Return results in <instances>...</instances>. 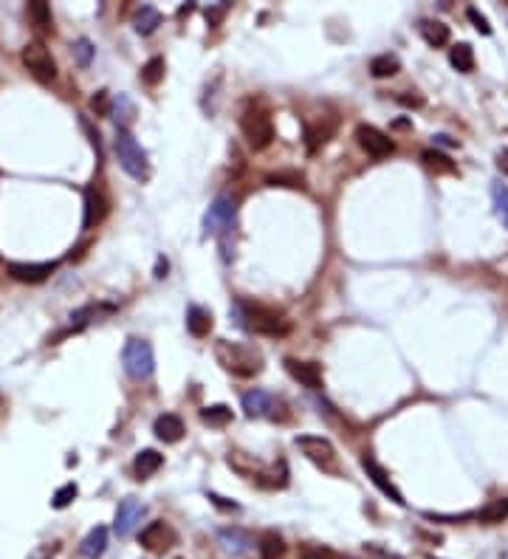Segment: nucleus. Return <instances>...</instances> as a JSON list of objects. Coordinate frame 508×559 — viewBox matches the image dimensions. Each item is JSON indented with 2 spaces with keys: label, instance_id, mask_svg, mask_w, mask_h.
Segmentation results:
<instances>
[{
  "label": "nucleus",
  "instance_id": "1",
  "mask_svg": "<svg viewBox=\"0 0 508 559\" xmlns=\"http://www.w3.org/2000/svg\"><path fill=\"white\" fill-rule=\"evenodd\" d=\"M113 150H116V159H119V167L139 184L150 181V159L144 153V147L136 142V136L125 127H116V142H113Z\"/></svg>",
  "mask_w": 508,
  "mask_h": 559
},
{
  "label": "nucleus",
  "instance_id": "2",
  "mask_svg": "<svg viewBox=\"0 0 508 559\" xmlns=\"http://www.w3.org/2000/svg\"><path fill=\"white\" fill-rule=\"evenodd\" d=\"M235 322L252 328L254 333H265V336H285L291 330L288 319L265 305H252V302H235Z\"/></svg>",
  "mask_w": 508,
  "mask_h": 559
},
{
  "label": "nucleus",
  "instance_id": "3",
  "mask_svg": "<svg viewBox=\"0 0 508 559\" xmlns=\"http://www.w3.org/2000/svg\"><path fill=\"white\" fill-rule=\"evenodd\" d=\"M215 356H218V362H221L229 373L243 376V379L257 376V373L262 370V353L254 350V347H249V345H241V342L221 339V342L215 345Z\"/></svg>",
  "mask_w": 508,
  "mask_h": 559
},
{
  "label": "nucleus",
  "instance_id": "4",
  "mask_svg": "<svg viewBox=\"0 0 508 559\" xmlns=\"http://www.w3.org/2000/svg\"><path fill=\"white\" fill-rule=\"evenodd\" d=\"M122 362H125V370L130 379L136 381H144L153 376L156 370V353H153V345L147 339H127L125 345V353H122Z\"/></svg>",
  "mask_w": 508,
  "mask_h": 559
},
{
  "label": "nucleus",
  "instance_id": "5",
  "mask_svg": "<svg viewBox=\"0 0 508 559\" xmlns=\"http://www.w3.org/2000/svg\"><path fill=\"white\" fill-rule=\"evenodd\" d=\"M241 130H243L252 150H265L274 142V125H271V116L262 108H249L241 116Z\"/></svg>",
  "mask_w": 508,
  "mask_h": 559
},
{
  "label": "nucleus",
  "instance_id": "6",
  "mask_svg": "<svg viewBox=\"0 0 508 559\" xmlns=\"http://www.w3.org/2000/svg\"><path fill=\"white\" fill-rule=\"evenodd\" d=\"M23 65L28 68V74L37 79V82H42V85H48V82H54L57 79V62H54V57H51V51L40 42V40H34V42H28L25 48H23Z\"/></svg>",
  "mask_w": 508,
  "mask_h": 559
},
{
  "label": "nucleus",
  "instance_id": "7",
  "mask_svg": "<svg viewBox=\"0 0 508 559\" xmlns=\"http://www.w3.org/2000/svg\"><path fill=\"white\" fill-rule=\"evenodd\" d=\"M294 444H296V449H299L308 461H313L316 466L330 469V472L336 469V446H333L328 438H322V435H296Z\"/></svg>",
  "mask_w": 508,
  "mask_h": 559
},
{
  "label": "nucleus",
  "instance_id": "8",
  "mask_svg": "<svg viewBox=\"0 0 508 559\" xmlns=\"http://www.w3.org/2000/svg\"><path fill=\"white\" fill-rule=\"evenodd\" d=\"M238 215V201L232 195H218L212 201V207L204 215V235H215V232H226L232 229Z\"/></svg>",
  "mask_w": 508,
  "mask_h": 559
},
{
  "label": "nucleus",
  "instance_id": "9",
  "mask_svg": "<svg viewBox=\"0 0 508 559\" xmlns=\"http://www.w3.org/2000/svg\"><path fill=\"white\" fill-rule=\"evenodd\" d=\"M356 142H359V147H362L370 159H376V161L396 153V142H393L384 130H379V127H373V125H359V127H356Z\"/></svg>",
  "mask_w": 508,
  "mask_h": 559
},
{
  "label": "nucleus",
  "instance_id": "10",
  "mask_svg": "<svg viewBox=\"0 0 508 559\" xmlns=\"http://www.w3.org/2000/svg\"><path fill=\"white\" fill-rule=\"evenodd\" d=\"M144 512H147L144 503H139L136 497L122 500V503H119V512H116V523H113L116 534H119V537H130V534L136 531V526L142 523Z\"/></svg>",
  "mask_w": 508,
  "mask_h": 559
},
{
  "label": "nucleus",
  "instance_id": "11",
  "mask_svg": "<svg viewBox=\"0 0 508 559\" xmlns=\"http://www.w3.org/2000/svg\"><path fill=\"white\" fill-rule=\"evenodd\" d=\"M362 466H364V472H367V478L379 486V492L384 495V497H390L396 506H407V500H404V495L396 489V483L390 480V475H387V469L384 466H379L373 458H362Z\"/></svg>",
  "mask_w": 508,
  "mask_h": 559
},
{
  "label": "nucleus",
  "instance_id": "12",
  "mask_svg": "<svg viewBox=\"0 0 508 559\" xmlns=\"http://www.w3.org/2000/svg\"><path fill=\"white\" fill-rule=\"evenodd\" d=\"M139 543H142L147 551H156V554H161V551H167V548L175 543V534H173V529H170L167 523L156 520V523H150L147 529H142V534H139Z\"/></svg>",
  "mask_w": 508,
  "mask_h": 559
},
{
  "label": "nucleus",
  "instance_id": "13",
  "mask_svg": "<svg viewBox=\"0 0 508 559\" xmlns=\"http://www.w3.org/2000/svg\"><path fill=\"white\" fill-rule=\"evenodd\" d=\"M285 370L291 373L294 381H299L308 390H322V367L316 362H299V359H285Z\"/></svg>",
  "mask_w": 508,
  "mask_h": 559
},
{
  "label": "nucleus",
  "instance_id": "14",
  "mask_svg": "<svg viewBox=\"0 0 508 559\" xmlns=\"http://www.w3.org/2000/svg\"><path fill=\"white\" fill-rule=\"evenodd\" d=\"M6 272L17 282H42L57 272V263H8Z\"/></svg>",
  "mask_w": 508,
  "mask_h": 559
},
{
  "label": "nucleus",
  "instance_id": "15",
  "mask_svg": "<svg viewBox=\"0 0 508 559\" xmlns=\"http://www.w3.org/2000/svg\"><path fill=\"white\" fill-rule=\"evenodd\" d=\"M105 215H108V198L99 190L88 187L85 190V218H82V226L85 229H93L96 224L105 221Z\"/></svg>",
  "mask_w": 508,
  "mask_h": 559
},
{
  "label": "nucleus",
  "instance_id": "16",
  "mask_svg": "<svg viewBox=\"0 0 508 559\" xmlns=\"http://www.w3.org/2000/svg\"><path fill=\"white\" fill-rule=\"evenodd\" d=\"M241 404H243V413H246L249 418H262V415H271V413L277 410L274 396L265 393V390H249V393L243 396Z\"/></svg>",
  "mask_w": 508,
  "mask_h": 559
},
{
  "label": "nucleus",
  "instance_id": "17",
  "mask_svg": "<svg viewBox=\"0 0 508 559\" xmlns=\"http://www.w3.org/2000/svg\"><path fill=\"white\" fill-rule=\"evenodd\" d=\"M153 432L164 441V444H178L181 438H184V421L175 415V413H164V415H158L156 418V427H153Z\"/></svg>",
  "mask_w": 508,
  "mask_h": 559
},
{
  "label": "nucleus",
  "instance_id": "18",
  "mask_svg": "<svg viewBox=\"0 0 508 559\" xmlns=\"http://www.w3.org/2000/svg\"><path fill=\"white\" fill-rule=\"evenodd\" d=\"M218 540H221L224 551H229V554H246L254 546L252 537L246 531H241V529H221L218 531Z\"/></svg>",
  "mask_w": 508,
  "mask_h": 559
},
{
  "label": "nucleus",
  "instance_id": "19",
  "mask_svg": "<svg viewBox=\"0 0 508 559\" xmlns=\"http://www.w3.org/2000/svg\"><path fill=\"white\" fill-rule=\"evenodd\" d=\"M105 548H108V529H105V526H96V529H91L88 537L82 540L79 554L88 559H99L105 554Z\"/></svg>",
  "mask_w": 508,
  "mask_h": 559
},
{
  "label": "nucleus",
  "instance_id": "20",
  "mask_svg": "<svg viewBox=\"0 0 508 559\" xmlns=\"http://www.w3.org/2000/svg\"><path fill=\"white\" fill-rule=\"evenodd\" d=\"M161 463H164V455H161V452H156V449H142V452L136 455V461H133V469H136L139 480H147L150 475H156V472L161 469Z\"/></svg>",
  "mask_w": 508,
  "mask_h": 559
},
{
  "label": "nucleus",
  "instance_id": "21",
  "mask_svg": "<svg viewBox=\"0 0 508 559\" xmlns=\"http://www.w3.org/2000/svg\"><path fill=\"white\" fill-rule=\"evenodd\" d=\"M161 11L156 8V6H142L139 11H136V17H133V25H136V31L142 34V37H150L158 25H161Z\"/></svg>",
  "mask_w": 508,
  "mask_h": 559
},
{
  "label": "nucleus",
  "instance_id": "22",
  "mask_svg": "<svg viewBox=\"0 0 508 559\" xmlns=\"http://www.w3.org/2000/svg\"><path fill=\"white\" fill-rule=\"evenodd\" d=\"M187 328H190L192 336H207L212 330V313L207 308H201V305H190V311H187Z\"/></svg>",
  "mask_w": 508,
  "mask_h": 559
},
{
  "label": "nucleus",
  "instance_id": "23",
  "mask_svg": "<svg viewBox=\"0 0 508 559\" xmlns=\"http://www.w3.org/2000/svg\"><path fill=\"white\" fill-rule=\"evenodd\" d=\"M421 161H424V167L432 170L435 175H449V173L458 170L455 161H452L446 153H441V150H424V153H421Z\"/></svg>",
  "mask_w": 508,
  "mask_h": 559
},
{
  "label": "nucleus",
  "instance_id": "24",
  "mask_svg": "<svg viewBox=\"0 0 508 559\" xmlns=\"http://www.w3.org/2000/svg\"><path fill=\"white\" fill-rule=\"evenodd\" d=\"M421 37L432 45V48H441L449 42V25L441 23V20H424L421 23Z\"/></svg>",
  "mask_w": 508,
  "mask_h": 559
},
{
  "label": "nucleus",
  "instance_id": "25",
  "mask_svg": "<svg viewBox=\"0 0 508 559\" xmlns=\"http://www.w3.org/2000/svg\"><path fill=\"white\" fill-rule=\"evenodd\" d=\"M449 62H452V68H458L461 74L475 71V51H472V45H469V42L452 45V48H449Z\"/></svg>",
  "mask_w": 508,
  "mask_h": 559
},
{
  "label": "nucleus",
  "instance_id": "26",
  "mask_svg": "<svg viewBox=\"0 0 508 559\" xmlns=\"http://www.w3.org/2000/svg\"><path fill=\"white\" fill-rule=\"evenodd\" d=\"M398 71H401V59H398L396 54H379V57L370 59V74H373L376 79L393 76V74H398Z\"/></svg>",
  "mask_w": 508,
  "mask_h": 559
},
{
  "label": "nucleus",
  "instance_id": "27",
  "mask_svg": "<svg viewBox=\"0 0 508 559\" xmlns=\"http://www.w3.org/2000/svg\"><path fill=\"white\" fill-rule=\"evenodd\" d=\"M257 551H260V559H282L285 554V543L277 531H265L257 543Z\"/></svg>",
  "mask_w": 508,
  "mask_h": 559
},
{
  "label": "nucleus",
  "instance_id": "28",
  "mask_svg": "<svg viewBox=\"0 0 508 559\" xmlns=\"http://www.w3.org/2000/svg\"><path fill=\"white\" fill-rule=\"evenodd\" d=\"M28 17H31V23H34L40 31H51V28H54L51 6L42 3V0H31V3H28Z\"/></svg>",
  "mask_w": 508,
  "mask_h": 559
},
{
  "label": "nucleus",
  "instance_id": "29",
  "mask_svg": "<svg viewBox=\"0 0 508 559\" xmlns=\"http://www.w3.org/2000/svg\"><path fill=\"white\" fill-rule=\"evenodd\" d=\"M201 421L209 424V427H226V424L232 421V407H226V404L204 407V410H201Z\"/></svg>",
  "mask_w": 508,
  "mask_h": 559
},
{
  "label": "nucleus",
  "instance_id": "30",
  "mask_svg": "<svg viewBox=\"0 0 508 559\" xmlns=\"http://www.w3.org/2000/svg\"><path fill=\"white\" fill-rule=\"evenodd\" d=\"M164 57H150L144 65H142V82L147 85H158L164 79Z\"/></svg>",
  "mask_w": 508,
  "mask_h": 559
},
{
  "label": "nucleus",
  "instance_id": "31",
  "mask_svg": "<svg viewBox=\"0 0 508 559\" xmlns=\"http://www.w3.org/2000/svg\"><path fill=\"white\" fill-rule=\"evenodd\" d=\"M110 113L116 116L119 127H125V130H127V122L136 116V108H133V102H130L125 93H119V99H113V105H110Z\"/></svg>",
  "mask_w": 508,
  "mask_h": 559
},
{
  "label": "nucleus",
  "instance_id": "32",
  "mask_svg": "<svg viewBox=\"0 0 508 559\" xmlns=\"http://www.w3.org/2000/svg\"><path fill=\"white\" fill-rule=\"evenodd\" d=\"M330 133H333V127H313V125H308V127H305V144H308V153H316V150H319V144H325Z\"/></svg>",
  "mask_w": 508,
  "mask_h": 559
},
{
  "label": "nucleus",
  "instance_id": "33",
  "mask_svg": "<svg viewBox=\"0 0 508 559\" xmlns=\"http://www.w3.org/2000/svg\"><path fill=\"white\" fill-rule=\"evenodd\" d=\"M492 198H495V212L503 221V226H508V187L506 184H495L492 187Z\"/></svg>",
  "mask_w": 508,
  "mask_h": 559
},
{
  "label": "nucleus",
  "instance_id": "34",
  "mask_svg": "<svg viewBox=\"0 0 508 559\" xmlns=\"http://www.w3.org/2000/svg\"><path fill=\"white\" fill-rule=\"evenodd\" d=\"M76 495H79L76 483H65V486H59V489L54 492V500H51V506H54V509H68V506L76 500Z\"/></svg>",
  "mask_w": 508,
  "mask_h": 559
},
{
  "label": "nucleus",
  "instance_id": "35",
  "mask_svg": "<svg viewBox=\"0 0 508 559\" xmlns=\"http://www.w3.org/2000/svg\"><path fill=\"white\" fill-rule=\"evenodd\" d=\"M74 57H76V65L79 68H88L91 65V57H93V42L88 37H79L74 42Z\"/></svg>",
  "mask_w": 508,
  "mask_h": 559
},
{
  "label": "nucleus",
  "instance_id": "36",
  "mask_svg": "<svg viewBox=\"0 0 508 559\" xmlns=\"http://www.w3.org/2000/svg\"><path fill=\"white\" fill-rule=\"evenodd\" d=\"M265 181H268V187H302V175L299 173H274Z\"/></svg>",
  "mask_w": 508,
  "mask_h": 559
},
{
  "label": "nucleus",
  "instance_id": "37",
  "mask_svg": "<svg viewBox=\"0 0 508 559\" xmlns=\"http://www.w3.org/2000/svg\"><path fill=\"white\" fill-rule=\"evenodd\" d=\"M110 93L108 91H96V96H91V110L96 116H110Z\"/></svg>",
  "mask_w": 508,
  "mask_h": 559
},
{
  "label": "nucleus",
  "instance_id": "38",
  "mask_svg": "<svg viewBox=\"0 0 508 559\" xmlns=\"http://www.w3.org/2000/svg\"><path fill=\"white\" fill-rule=\"evenodd\" d=\"M299 559H336V557L325 546H302L299 548Z\"/></svg>",
  "mask_w": 508,
  "mask_h": 559
},
{
  "label": "nucleus",
  "instance_id": "39",
  "mask_svg": "<svg viewBox=\"0 0 508 559\" xmlns=\"http://www.w3.org/2000/svg\"><path fill=\"white\" fill-rule=\"evenodd\" d=\"M466 17L472 20V25L480 31V34H492V25H489V20H486V14H480L475 6H469L466 8Z\"/></svg>",
  "mask_w": 508,
  "mask_h": 559
},
{
  "label": "nucleus",
  "instance_id": "40",
  "mask_svg": "<svg viewBox=\"0 0 508 559\" xmlns=\"http://www.w3.org/2000/svg\"><path fill=\"white\" fill-rule=\"evenodd\" d=\"M506 514H508V503H497V506H492V509L480 512L478 517H480V520H503Z\"/></svg>",
  "mask_w": 508,
  "mask_h": 559
},
{
  "label": "nucleus",
  "instance_id": "41",
  "mask_svg": "<svg viewBox=\"0 0 508 559\" xmlns=\"http://www.w3.org/2000/svg\"><path fill=\"white\" fill-rule=\"evenodd\" d=\"M224 14H226V3H221L218 8H207V23L209 25H218L224 20Z\"/></svg>",
  "mask_w": 508,
  "mask_h": 559
},
{
  "label": "nucleus",
  "instance_id": "42",
  "mask_svg": "<svg viewBox=\"0 0 508 559\" xmlns=\"http://www.w3.org/2000/svg\"><path fill=\"white\" fill-rule=\"evenodd\" d=\"M82 127H85V133H88V136H91V144H93V147H96V153H99V156H102V142H99V133H96V130H93V127H91V122H88V119H82Z\"/></svg>",
  "mask_w": 508,
  "mask_h": 559
},
{
  "label": "nucleus",
  "instance_id": "43",
  "mask_svg": "<svg viewBox=\"0 0 508 559\" xmlns=\"http://www.w3.org/2000/svg\"><path fill=\"white\" fill-rule=\"evenodd\" d=\"M497 170L508 175V147H503V150L497 153Z\"/></svg>",
  "mask_w": 508,
  "mask_h": 559
},
{
  "label": "nucleus",
  "instance_id": "44",
  "mask_svg": "<svg viewBox=\"0 0 508 559\" xmlns=\"http://www.w3.org/2000/svg\"><path fill=\"white\" fill-rule=\"evenodd\" d=\"M435 139V144H444V147H455L458 142L452 139V136H446V133H438V136H432Z\"/></svg>",
  "mask_w": 508,
  "mask_h": 559
},
{
  "label": "nucleus",
  "instance_id": "45",
  "mask_svg": "<svg viewBox=\"0 0 508 559\" xmlns=\"http://www.w3.org/2000/svg\"><path fill=\"white\" fill-rule=\"evenodd\" d=\"M209 500L215 503V506H221V509H232V512H238V503H226L224 497H218V495H209Z\"/></svg>",
  "mask_w": 508,
  "mask_h": 559
},
{
  "label": "nucleus",
  "instance_id": "46",
  "mask_svg": "<svg viewBox=\"0 0 508 559\" xmlns=\"http://www.w3.org/2000/svg\"><path fill=\"white\" fill-rule=\"evenodd\" d=\"M164 275H167V260H164V258H158V266H156V277L161 280Z\"/></svg>",
  "mask_w": 508,
  "mask_h": 559
}]
</instances>
